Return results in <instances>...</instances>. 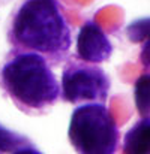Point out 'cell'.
<instances>
[{
  "mask_svg": "<svg viewBox=\"0 0 150 154\" xmlns=\"http://www.w3.org/2000/svg\"><path fill=\"white\" fill-rule=\"evenodd\" d=\"M77 52L84 61L102 63L110 58L113 47L110 39L98 24L86 23L77 38Z\"/></svg>",
  "mask_w": 150,
  "mask_h": 154,
  "instance_id": "5",
  "label": "cell"
},
{
  "mask_svg": "<svg viewBox=\"0 0 150 154\" xmlns=\"http://www.w3.org/2000/svg\"><path fill=\"white\" fill-rule=\"evenodd\" d=\"M149 32H150L149 18L135 20L126 27V36L134 44H140V42L147 41L149 39Z\"/></svg>",
  "mask_w": 150,
  "mask_h": 154,
  "instance_id": "9",
  "label": "cell"
},
{
  "mask_svg": "<svg viewBox=\"0 0 150 154\" xmlns=\"http://www.w3.org/2000/svg\"><path fill=\"white\" fill-rule=\"evenodd\" d=\"M150 150V121L144 117L125 136L123 151L128 154H147Z\"/></svg>",
  "mask_w": 150,
  "mask_h": 154,
  "instance_id": "6",
  "label": "cell"
},
{
  "mask_svg": "<svg viewBox=\"0 0 150 154\" xmlns=\"http://www.w3.org/2000/svg\"><path fill=\"white\" fill-rule=\"evenodd\" d=\"M2 78L9 94L29 108L51 105L60 94V84L45 58L36 52L20 54L8 61Z\"/></svg>",
  "mask_w": 150,
  "mask_h": 154,
  "instance_id": "2",
  "label": "cell"
},
{
  "mask_svg": "<svg viewBox=\"0 0 150 154\" xmlns=\"http://www.w3.org/2000/svg\"><path fill=\"white\" fill-rule=\"evenodd\" d=\"M68 135L72 147L81 154H111L119 139L113 114L99 102L74 109Z\"/></svg>",
  "mask_w": 150,
  "mask_h": 154,
  "instance_id": "3",
  "label": "cell"
},
{
  "mask_svg": "<svg viewBox=\"0 0 150 154\" xmlns=\"http://www.w3.org/2000/svg\"><path fill=\"white\" fill-rule=\"evenodd\" d=\"M141 60L146 66H149V42L146 41V52L143 51V55H141Z\"/></svg>",
  "mask_w": 150,
  "mask_h": 154,
  "instance_id": "10",
  "label": "cell"
},
{
  "mask_svg": "<svg viewBox=\"0 0 150 154\" xmlns=\"http://www.w3.org/2000/svg\"><path fill=\"white\" fill-rule=\"evenodd\" d=\"M135 105H137V109L140 112V115L144 118V117H149V106H150V76L146 75H141L138 78V81L135 82Z\"/></svg>",
  "mask_w": 150,
  "mask_h": 154,
  "instance_id": "8",
  "label": "cell"
},
{
  "mask_svg": "<svg viewBox=\"0 0 150 154\" xmlns=\"http://www.w3.org/2000/svg\"><path fill=\"white\" fill-rule=\"evenodd\" d=\"M14 36L39 52H62L71 45V33L57 0H26L14 20Z\"/></svg>",
  "mask_w": 150,
  "mask_h": 154,
  "instance_id": "1",
  "label": "cell"
},
{
  "mask_svg": "<svg viewBox=\"0 0 150 154\" xmlns=\"http://www.w3.org/2000/svg\"><path fill=\"white\" fill-rule=\"evenodd\" d=\"M62 93L71 103L104 102L108 96L110 79L96 67L66 69L62 76Z\"/></svg>",
  "mask_w": 150,
  "mask_h": 154,
  "instance_id": "4",
  "label": "cell"
},
{
  "mask_svg": "<svg viewBox=\"0 0 150 154\" xmlns=\"http://www.w3.org/2000/svg\"><path fill=\"white\" fill-rule=\"evenodd\" d=\"M29 142L24 141L15 132L6 129L0 124V151L2 153H38L35 148L27 145Z\"/></svg>",
  "mask_w": 150,
  "mask_h": 154,
  "instance_id": "7",
  "label": "cell"
}]
</instances>
